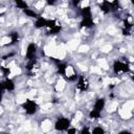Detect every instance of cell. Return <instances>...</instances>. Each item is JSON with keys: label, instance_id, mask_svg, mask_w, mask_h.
Instances as JSON below:
<instances>
[{"label": "cell", "instance_id": "6da1fadb", "mask_svg": "<svg viewBox=\"0 0 134 134\" xmlns=\"http://www.w3.org/2000/svg\"><path fill=\"white\" fill-rule=\"evenodd\" d=\"M112 69H113V72H114L115 74L127 73V72H129V70H130V65H129V63H127V62H122V61H120V60H116V61H114V63H113Z\"/></svg>", "mask_w": 134, "mask_h": 134}, {"label": "cell", "instance_id": "7a4b0ae2", "mask_svg": "<svg viewBox=\"0 0 134 134\" xmlns=\"http://www.w3.org/2000/svg\"><path fill=\"white\" fill-rule=\"evenodd\" d=\"M22 108L25 111V113L27 115H35L38 110H39V106L35 100L31 99H26L23 104H22Z\"/></svg>", "mask_w": 134, "mask_h": 134}, {"label": "cell", "instance_id": "3957f363", "mask_svg": "<svg viewBox=\"0 0 134 134\" xmlns=\"http://www.w3.org/2000/svg\"><path fill=\"white\" fill-rule=\"evenodd\" d=\"M71 125V121L67 117H60L54 122V129L57 131H66Z\"/></svg>", "mask_w": 134, "mask_h": 134}, {"label": "cell", "instance_id": "277c9868", "mask_svg": "<svg viewBox=\"0 0 134 134\" xmlns=\"http://www.w3.org/2000/svg\"><path fill=\"white\" fill-rule=\"evenodd\" d=\"M37 51H38V47L35 43H29L26 47V51H25V59L28 60H32L36 59L37 55Z\"/></svg>", "mask_w": 134, "mask_h": 134}, {"label": "cell", "instance_id": "5b68a950", "mask_svg": "<svg viewBox=\"0 0 134 134\" xmlns=\"http://www.w3.org/2000/svg\"><path fill=\"white\" fill-rule=\"evenodd\" d=\"M76 88L81 92H85V91L88 90V88H89V82H88V80H87L86 76H84V75L77 76V79H76Z\"/></svg>", "mask_w": 134, "mask_h": 134}, {"label": "cell", "instance_id": "8992f818", "mask_svg": "<svg viewBox=\"0 0 134 134\" xmlns=\"http://www.w3.org/2000/svg\"><path fill=\"white\" fill-rule=\"evenodd\" d=\"M105 106H106V99L104 97H98L95 99L94 102V106H93V109L102 112L104 109H105Z\"/></svg>", "mask_w": 134, "mask_h": 134}, {"label": "cell", "instance_id": "52a82bcc", "mask_svg": "<svg viewBox=\"0 0 134 134\" xmlns=\"http://www.w3.org/2000/svg\"><path fill=\"white\" fill-rule=\"evenodd\" d=\"M99 8L104 14H109L112 12L111 8V1L109 0H102L100 4H99Z\"/></svg>", "mask_w": 134, "mask_h": 134}, {"label": "cell", "instance_id": "ba28073f", "mask_svg": "<svg viewBox=\"0 0 134 134\" xmlns=\"http://www.w3.org/2000/svg\"><path fill=\"white\" fill-rule=\"evenodd\" d=\"M82 27H85V28H91L94 26V21H93V18L92 17H85V18H82V21H81V24H80Z\"/></svg>", "mask_w": 134, "mask_h": 134}, {"label": "cell", "instance_id": "9c48e42d", "mask_svg": "<svg viewBox=\"0 0 134 134\" xmlns=\"http://www.w3.org/2000/svg\"><path fill=\"white\" fill-rule=\"evenodd\" d=\"M46 24H47V19H45L44 17L42 16H39L36 18V21H35V27L40 29V28H44L46 27Z\"/></svg>", "mask_w": 134, "mask_h": 134}, {"label": "cell", "instance_id": "30bf717a", "mask_svg": "<svg viewBox=\"0 0 134 134\" xmlns=\"http://www.w3.org/2000/svg\"><path fill=\"white\" fill-rule=\"evenodd\" d=\"M4 82V87H5V91H14L15 88H16V84L15 82L9 79V77H5V80L3 81Z\"/></svg>", "mask_w": 134, "mask_h": 134}, {"label": "cell", "instance_id": "8fae6325", "mask_svg": "<svg viewBox=\"0 0 134 134\" xmlns=\"http://www.w3.org/2000/svg\"><path fill=\"white\" fill-rule=\"evenodd\" d=\"M8 37H9V40H10V43L7 44L8 46H12V45L17 44L18 41H19V39H20V35H19V32L16 31V30H15V31H12V32L8 35Z\"/></svg>", "mask_w": 134, "mask_h": 134}, {"label": "cell", "instance_id": "7c38bea8", "mask_svg": "<svg viewBox=\"0 0 134 134\" xmlns=\"http://www.w3.org/2000/svg\"><path fill=\"white\" fill-rule=\"evenodd\" d=\"M67 68H68V65L66 63H61L59 62L58 65H57V70H58V73L65 76L66 75V71H67Z\"/></svg>", "mask_w": 134, "mask_h": 134}, {"label": "cell", "instance_id": "4fadbf2b", "mask_svg": "<svg viewBox=\"0 0 134 134\" xmlns=\"http://www.w3.org/2000/svg\"><path fill=\"white\" fill-rule=\"evenodd\" d=\"M80 15L82 16V18L85 17H92V10L90 6H83L80 9Z\"/></svg>", "mask_w": 134, "mask_h": 134}, {"label": "cell", "instance_id": "5bb4252c", "mask_svg": "<svg viewBox=\"0 0 134 134\" xmlns=\"http://www.w3.org/2000/svg\"><path fill=\"white\" fill-rule=\"evenodd\" d=\"M61 30H62V25L60 24V23H57L54 26H52L51 28H49L48 29V35H58V34H60L61 32Z\"/></svg>", "mask_w": 134, "mask_h": 134}, {"label": "cell", "instance_id": "9a60e30c", "mask_svg": "<svg viewBox=\"0 0 134 134\" xmlns=\"http://www.w3.org/2000/svg\"><path fill=\"white\" fill-rule=\"evenodd\" d=\"M23 13L27 16V17H29V18H32V19H36L37 17H39V14L37 13V12H35L34 9H31V8H29V7H27V8H24L23 9Z\"/></svg>", "mask_w": 134, "mask_h": 134}, {"label": "cell", "instance_id": "2e32d148", "mask_svg": "<svg viewBox=\"0 0 134 134\" xmlns=\"http://www.w3.org/2000/svg\"><path fill=\"white\" fill-rule=\"evenodd\" d=\"M15 2V5L17 6V8H20V9H24V8H27L28 7V4L25 0H14Z\"/></svg>", "mask_w": 134, "mask_h": 134}, {"label": "cell", "instance_id": "e0dca14e", "mask_svg": "<svg viewBox=\"0 0 134 134\" xmlns=\"http://www.w3.org/2000/svg\"><path fill=\"white\" fill-rule=\"evenodd\" d=\"M37 65V59H32V60H28L27 61V64L25 66L26 70L27 71H34V68L36 67Z\"/></svg>", "mask_w": 134, "mask_h": 134}, {"label": "cell", "instance_id": "ac0fdd59", "mask_svg": "<svg viewBox=\"0 0 134 134\" xmlns=\"http://www.w3.org/2000/svg\"><path fill=\"white\" fill-rule=\"evenodd\" d=\"M102 112H99V111H97V110H95V109H92L90 112H89V118H91V119H98V118H100V114Z\"/></svg>", "mask_w": 134, "mask_h": 134}, {"label": "cell", "instance_id": "d6986e66", "mask_svg": "<svg viewBox=\"0 0 134 134\" xmlns=\"http://www.w3.org/2000/svg\"><path fill=\"white\" fill-rule=\"evenodd\" d=\"M0 70L2 72V74L5 76V77H8V75L10 74V69L8 67H5V66H0Z\"/></svg>", "mask_w": 134, "mask_h": 134}, {"label": "cell", "instance_id": "ffe728a7", "mask_svg": "<svg viewBox=\"0 0 134 134\" xmlns=\"http://www.w3.org/2000/svg\"><path fill=\"white\" fill-rule=\"evenodd\" d=\"M92 133H94V134H104L106 131H105V129L104 128H102L100 126H97V127H94L93 129H92V131H91Z\"/></svg>", "mask_w": 134, "mask_h": 134}, {"label": "cell", "instance_id": "44dd1931", "mask_svg": "<svg viewBox=\"0 0 134 134\" xmlns=\"http://www.w3.org/2000/svg\"><path fill=\"white\" fill-rule=\"evenodd\" d=\"M124 28L129 29V30L132 29V23H131L128 19H125V20H124Z\"/></svg>", "mask_w": 134, "mask_h": 134}, {"label": "cell", "instance_id": "7402d4cb", "mask_svg": "<svg viewBox=\"0 0 134 134\" xmlns=\"http://www.w3.org/2000/svg\"><path fill=\"white\" fill-rule=\"evenodd\" d=\"M57 1H58V0H45L46 4L49 5V6H53V5H55V4H57Z\"/></svg>", "mask_w": 134, "mask_h": 134}, {"label": "cell", "instance_id": "603a6c76", "mask_svg": "<svg viewBox=\"0 0 134 134\" xmlns=\"http://www.w3.org/2000/svg\"><path fill=\"white\" fill-rule=\"evenodd\" d=\"M82 0H71V4L74 6V7H77L80 4H81Z\"/></svg>", "mask_w": 134, "mask_h": 134}, {"label": "cell", "instance_id": "cb8c5ba5", "mask_svg": "<svg viewBox=\"0 0 134 134\" xmlns=\"http://www.w3.org/2000/svg\"><path fill=\"white\" fill-rule=\"evenodd\" d=\"M122 35L124 36H130L131 35V30L126 29V28H122Z\"/></svg>", "mask_w": 134, "mask_h": 134}, {"label": "cell", "instance_id": "d4e9b609", "mask_svg": "<svg viewBox=\"0 0 134 134\" xmlns=\"http://www.w3.org/2000/svg\"><path fill=\"white\" fill-rule=\"evenodd\" d=\"M5 91V87H4V82H0V92H4Z\"/></svg>", "mask_w": 134, "mask_h": 134}, {"label": "cell", "instance_id": "484cf974", "mask_svg": "<svg viewBox=\"0 0 134 134\" xmlns=\"http://www.w3.org/2000/svg\"><path fill=\"white\" fill-rule=\"evenodd\" d=\"M66 132H67V133H75V132H76V129H74V128H70V127H69V128L66 130Z\"/></svg>", "mask_w": 134, "mask_h": 134}, {"label": "cell", "instance_id": "4316f807", "mask_svg": "<svg viewBox=\"0 0 134 134\" xmlns=\"http://www.w3.org/2000/svg\"><path fill=\"white\" fill-rule=\"evenodd\" d=\"M15 55V52H12V53H7V54H5L4 57H3V60H6L7 58H12V57H14Z\"/></svg>", "mask_w": 134, "mask_h": 134}, {"label": "cell", "instance_id": "83f0119b", "mask_svg": "<svg viewBox=\"0 0 134 134\" xmlns=\"http://www.w3.org/2000/svg\"><path fill=\"white\" fill-rule=\"evenodd\" d=\"M91 131L90 130H88L87 128H83L82 130H81V133H90Z\"/></svg>", "mask_w": 134, "mask_h": 134}, {"label": "cell", "instance_id": "f1b7e54d", "mask_svg": "<svg viewBox=\"0 0 134 134\" xmlns=\"http://www.w3.org/2000/svg\"><path fill=\"white\" fill-rule=\"evenodd\" d=\"M3 94H4V92H0V104H1V102L3 99Z\"/></svg>", "mask_w": 134, "mask_h": 134}, {"label": "cell", "instance_id": "f546056e", "mask_svg": "<svg viewBox=\"0 0 134 134\" xmlns=\"http://www.w3.org/2000/svg\"><path fill=\"white\" fill-rule=\"evenodd\" d=\"M120 134H131V132H129V131H121V132H119Z\"/></svg>", "mask_w": 134, "mask_h": 134}, {"label": "cell", "instance_id": "4dcf8cb0", "mask_svg": "<svg viewBox=\"0 0 134 134\" xmlns=\"http://www.w3.org/2000/svg\"><path fill=\"white\" fill-rule=\"evenodd\" d=\"M1 16H2V14H1V13H0V17H1Z\"/></svg>", "mask_w": 134, "mask_h": 134}]
</instances>
